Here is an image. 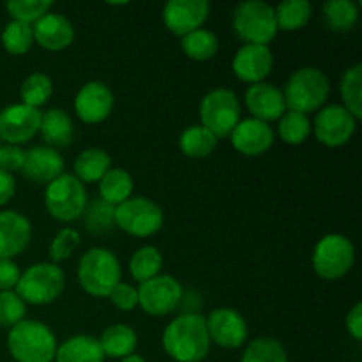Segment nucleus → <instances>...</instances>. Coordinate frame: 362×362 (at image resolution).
I'll return each instance as SVG.
<instances>
[{
    "mask_svg": "<svg viewBox=\"0 0 362 362\" xmlns=\"http://www.w3.org/2000/svg\"><path fill=\"white\" fill-rule=\"evenodd\" d=\"M163 349L175 362L204 361L211 350L205 317L182 313L173 318L163 332Z\"/></svg>",
    "mask_w": 362,
    "mask_h": 362,
    "instance_id": "f257e3e1",
    "label": "nucleus"
},
{
    "mask_svg": "<svg viewBox=\"0 0 362 362\" xmlns=\"http://www.w3.org/2000/svg\"><path fill=\"white\" fill-rule=\"evenodd\" d=\"M57 346L52 329L37 320H21L7 334V349L16 362H53Z\"/></svg>",
    "mask_w": 362,
    "mask_h": 362,
    "instance_id": "f03ea898",
    "label": "nucleus"
},
{
    "mask_svg": "<svg viewBox=\"0 0 362 362\" xmlns=\"http://www.w3.org/2000/svg\"><path fill=\"white\" fill-rule=\"evenodd\" d=\"M331 92L327 74L318 67H300L290 74L283 90L286 110L308 115L325 105Z\"/></svg>",
    "mask_w": 362,
    "mask_h": 362,
    "instance_id": "7ed1b4c3",
    "label": "nucleus"
},
{
    "mask_svg": "<svg viewBox=\"0 0 362 362\" xmlns=\"http://www.w3.org/2000/svg\"><path fill=\"white\" fill-rule=\"evenodd\" d=\"M120 264L115 255L106 247H92L78 264V281L92 297H108L120 283Z\"/></svg>",
    "mask_w": 362,
    "mask_h": 362,
    "instance_id": "20e7f679",
    "label": "nucleus"
},
{
    "mask_svg": "<svg viewBox=\"0 0 362 362\" xmlns=\"http://www.w3.org/2000/svg\"><path fill=\"white\" fill-rule=\"evenodd\" d=\"M64 288H66V276L62 269L52 262H41L21 272L14 292L25 304L42 306L59 299Z\"/></svg>",
    "mask_w": 362,
    "mask_h": 362,
    "instance_id": "39448f33",
    "label": "nucleus"
},
{
    "mask_svg": "<svg viewBox=\"0 0 362 362\" xmlns=\"http://www.w3.org/2000/svg\"><path fill=\"white\" fill-rule=\"evenodd\" d=\"M233 30L246 45H264L278 34L274 7L262 0H246L233 11Z\"/></svg>",
    "mask_w": 362,
    "mask_h": 362,
    "instance_id": "423d86ee",
    "label": "nucleus"
},
{
    "mask_svg": "<svg viewBox=\"0 0 362 362\" xmlns=\"http://www.w3.org/2000/svg\"><path fill=\"white\" fill-rule=\"evenodd\" d=\"M87 202V189L73 173H62L46 186V211L57 221L73 223L80 219Z\"/></svg>",
    "mask_w": 362,
    "mask_h": 362,
    "instance_id": "0eeeda50",
    "label": "nucleus"
},
{
    "mask_svg": "<svg viewBox=\"0 0 362 362\" xmlns=\"http://www.w3.org/2000/svg\"><path fill=\"white\" fill-rule=\"evenodd\" d=\"M200 120L205 129L216 138H226L232 134L240 122L239 98L230 88H214L204 95L200 103Z\"/></svg>",
    "mask_w": 362,
    "mask_h": 362,
    "instance_id": "6e6552de",
    "label": "nucleus"
},
{
    "mask_svg": "<svg viewBox=\"0 0 362 362\" xmlns=\"http://www.w3.org/2000/svg\"><path fill=\"white\" fill-rule=\"evenodd\" d=\"M356 260V250L349 237L339 233H329L322 237L313 251V269L317 276L327 281L343 278L349 274Z\"/></svg>",
    "mask_w": 362,
    "mask_h": 362,
    "instance_id": "1a4fd4ad",
    "label": "nucleus"
},
{
    "mask_svg": "<svg viewBox=\"0 0 362 362\" xmlns=\"http://www.w3.org/2000/svg\"><path fill=\"white\" fill-rule=\"evenodd\" d=\"M165 214L156 202L145 197H131L115 207V226L133 237H151L159 232Z\"/></svg>",
    "mask_w": 362,
    "mask_h": 362,
    "instance_id": "9d476101",
    "label": "nucleus"
},
{
    "mask_svg": "<svg viewBox=\"0 0 362 362\" xmlns=\"http://www.w3.org/2000/svg\"><path fill=\"white\" fill-rule=\"evenodd\" d=\"M138 306L151 317H165L182 300V286L173 276L159 274L138 286Z\"/></svg>",
    "mask_w": 362,
    "mask_h": 362,
    "instance_id": "9b49d317",
    "label": "nucleus"
},
{
    "mask_svg": "<svg viewBox=\"0 0 362 362\" xmlns=\"http://www.w3.org/2000/svg\"><path fill=\"white\" fill-rule=\"evenodd\" d=\"M356 129L357 119L341 105H331L322 108L311 126L317 140L329 148H338L349 144Z\"/></svg>",
    "mask_w": 362,
    "mask_h": 362,
    "instance_id": "f8f14e48",
    "label": "nucleus"
},
{
    "mask_svg": "<svg viewBox=\"0 0 362 362\" xmlns=\"http://www.w3.org/2000/svg\"><path fill=\"white\" fill-rule=\"evenodd\" d=\"M41 110L18 103L0 110V140L6 145H18L30 141L39 133Z\"/></svg>",
    "mask_w": 362,
    "mask_h": 362,
    "instance_id": "ddd939ff",
    "label": "nucleus"
},
{
    "mask_svg": "<svg viewBox=\"0 0 362 362\" xmlns=\"http://www.w3.org/2000/svg\"><path fill=\"white\" fill-rule=\"evenodd\" d=\"M211 343L221 349H239L247 339V324L233 308H216L205 318Z\"/></svg>",
    "mask_w": 362,
    "mask_h": 362,
    "instance_id": "4468645a",
    "label": "nucleus"
},
{
    "mask_svg": "<svg viewBox=\"0 0 362 362\" xmlns=\"http://www.w3.org/2000/svg\"><path fill=\"white\" fill-rule=\"evenodd\" d=\"M209 13L207 0H170L163 9V21L172 34L184 37L204 27Z\"/></svg>",
    "mask_w": 362,
    "mask_h": 362,
    "instance_id": "2eb2a0df",
    "label": "nucleus"
},
{
    "mask_svg": "<svg viewBox=\"0 0 362 362\" xmlns=\"http://www.w3.org/2000/svg\"><path fill=\"white\" fill-rule=\"evenodd\" d=\"M113 110V94L103 81H88L74 98V112L85 124H101Z\"/></svg>",
    "mask_w": 362,
    "mask_h": 362,
    "instance_id": "dca6fc26",
    "label": "nucleus"
},
{
    "mask_svg": "<svg viewBox=\"0 0 362 362\" xmlns=\"http://www.w3.org/2000/svg\"><path fill=\"white\" fill-rule=\"evenodd\" d=\"M272 66L274 57L271 48L264 45H244L235 53L232 62L233 74L250 85L265 81V78L271 74Z\"/></svg>",
    "mask_w": 362,
    "mask_h": 362,
    "instance_id": "f3484780",
    "label": "nucleus"
},
{
    "mask_svg": "<svg viewBox=\"0 0 362 362\" xmlns=\"http://www.w3.org/2000/svg\"><path fill=\"white\" fill-rule=\"evenodd\" d=\"M230 140L237 152L247 158H257V156L265 154L274 144V131L267 122L251 117L237 124L235 129L230 134Z\"/></svg>",
    "mask_w": 362,
    "mask_h": 362,
    "instance_id": "a211bd4d",
    "label": "nucleus"
},
{
    "mask_svg": "<svg viewBox=\"0 0 362 362\" xmlns=\"http://www.w3.org/2000/svg\"><path fill=\"white\" fill-rule=\"evenodd\" d=\"M244 101H246V106L253 119L267 124L272 120H279L283 113L286 112L283 92L269 81L250 85L246 95H244Z\"/></svg>",
    "mask_w": 362,
    "mask_h": 362,
    "instance_id": "6ab92c4d",
    "label": "nucleus"
},
{
    "mask_svg": "<svg viewBox=\"0 0 362 362\" xmlns=\"http://www.w3.org/2000/svg\"><path fill=\"white\" fill-rule=\"evenodd\" d=\"M32 237V225L16 211L0 212V260H13L27 250Z\"/></svg>",
    "mask_w": 362,
    "mask_h": 362,
    "instance_id": "aec40b11",
    "label": "nucleus"
},
{
    "mask_svg": "<svg viewBox=\"0 0 362 362\" xmlns=\"http://www.w3.org/2000/svg\"><path fill=\"white\" fill-rule=\"evenodd\" d=\"M21 172L32 182L48 186L52 180L64 173V159L55 148H49L46 145L32 147L25 152Z\"/></svg>",
    "mask_w": 362,
    "mask_h": 362,
    "instance_id": "412c9836",
    "label": "nucleus"
},
{
    "mask_svg": "<svg viewBox=\"0 0 362 362\" xmlns=\"http://www.w3.org/2000/svg\"><path fill=\"white\" fill-rule=\"evenodd\" d=\"M34 42L48 52H60L71 46L74 39L73 23L59 13H48L32 25Z\"/></svg>",
    "mask_w": 362,
    "mask_h": 362,
    "instance_id": "4be33fe9",
    "label": "nucleus"
},
{
    "mask_svg": "<svg viewBox=\"0 0 362 362\" xmlns=\"http://www.w3.org/2000/svg\"><path fill=\"white\" fill-rule=\"evenodd\" d=\"M42 140L49 148L69 147L74 140V126L71 117L60 108H49L41 113V126H39Z\"/></svg>",
    "mask_w": 362,
    "mask_h": 362,
    "instance_id": "5701e85b",
    "label": "nucleus"
},
{
    "mask_svg": "<svg viewBox=\"0 0 362 362\" xmlns=\"http://www.w3.org/2000/svg\"><path fill=\"white\" fill-rule=\"evenodd\" d=\"M55 362H105L99 339L88 334H78L57 346Z\"/></svg>",
    "mask_w": 362,
    "mask_h": 362,
    "instance_id": "b1692460",
    "label": "nucleus"
},
{
    "mask_svg": "<svg viewBox=\"0 0 362 362\" xmlns=\"http://www.w3.org/2000/svg\"><path fill=\"white\" fill-rule=\"evenodd\" d=\"M98 339L105 357H112V359H122V357L131 356L138 345L136 331L126 324L110 325Z\"/></svg>",
    "mask_w": 362,
    "mask_h": 362,
    "instance_id": "393cba45",
    "label": "nucleus"
},
{
    "mask_svg": "<svg viewBox=\"0 0 362 362\" xmlns=\"http://www.w3.org/2000/svg\"><path fill=\"white\" fill-rule=\"evenodd\" d=\"M110 168H112V159L108 152L103 148H87L74 159L73 175L81 184H94L99 182Z\"/></svg>",
    "mask_w": 362,
    "mask_h": 362,
    "instance_id": "a878e982",
    "label": "nucleus"
},
{
    "mask_svg": "<svg viewBox=\"0 0 362 362\" xmlns=\"http://www.w3.org/2000/svg\"><path fill=\"white\" fill-rule=\"evenodd\" d=\"M133 177L122 168H110L99 180V198L113 207L129 200L133 197Z\"/></svg>",
    "mask_w": 362,
    "mask_h": 362,
    "instance_id": "bb28decb",
    "label": "nucleus"
},
{
    "mask_svg": "<svg viewBox=\"0 0 362 362\" xmlns=\"http://www.w3.org/2000/svg\"><path fill=\"white\" fill-rule=\"evenodd\" d=\"M218 138L211 131L205 129L204 126H200V124L186 127L179 138L180 151L184 152V156L191 159H204L211 156L214 148L218 147Z\"/></svg>",
    "mask_w": 362,
    "mask_h": 362,
    "instance_id": "cd10ccee",
    "label": "nucleus"
},
{
    "mask_svg": "<svg viewBox=\"0 0 362 362\" xmlns=\"http://www.w3.org/2000/svg\"><path fill=\"white\" fill-rule=\"evenodd\" d=\"M278 30L293 32L306 27L313 14V7L306 0H283L274 9Z\"/></svg>",
    "mask_w": 362,
    "mask_h": 362,
    "instance_id": "c85d7f7f",
    "label": "nucleus"
},
{
    "mask_svg": "<svg viewBox=\"0 0 362 362\" xmlns=\"http://www.w3.org/2000/svg\"><path fill=\"white\" fill-rule=\"evenodd\" d=\"M327 28L334 32H346L359 20V6L352 0H329L322 6Z\"/></svg>",
    "mask_w": 362,
    "mask_h": 362,
    "instance_id": "c756f323",
    "label": "nucleus"
},
{
    "mask_svg": "<svg viewBox=\"0 0 362 362\" xmlns=\"http://www.w3.org/2000/svg\"><path fill=\"white\" fill-rule=\"evenodd\" d=\"M81 218H83L87 232L94 235H105L115 228V207L103 202L101 198L87 202Z\"/></svg>",
    "mask_w": 362,
    "mask_h": 362,
    "instance_id": "7c9ffc66",
    "label": "nucleus"
},
{
    "mask_svg": "<svg viewBox=\"0 0 362 362\" xmlns=\"http://www.w3.org/2000/svg\"><path fill=\"white\" fill-rule=\"evenodd\" d=\"M163 267V257L158 247L144 246L133 253L129 260L131 278L136 283H145L159 276Z\"/></svg>",
    "mask_w": 362,
    "mask_h": 362,
    "instance_id": "2f4dec72",
    "label": "nucleus"
},
{
    "mask_svg": "<svg viewBox=\"0 0 362 362\" xmlns=\"http://www.w3.org/2000/svg\"><path fill=\"white\" fill-rule=\"evenodd\" d=\"M180 46H182V52L191 60L205 62V60H211L218 53L219 41L214 32L207 30V28H198V30L184 35Z\"/></svg>",
    "mask_w": 362,
    "mask_h": 362,
    "instance_id": "473e14b6",
    "label": "nucleus"
},
{
    "mask_svg": "<svg viewBox=\"0 0 362 362\" xmlns=\"http://www.w3.org/2000/svg\"><path fill=\"white\" fill-rule=\"evenodd\" d=\"M343 108L349 110L357 120L362 119V64H354L345 71L339 83Z\"/></svg>",
    "mask_w": 362,
    "mask_h": 362,
    "instance_id": "72a5a7b5",
    "label": "nucleus"
},
{
    "mask_svg": "<svg viewBox=\"0 0 362 362\" xmlns=\"http://www.w3.org/2000/svg\"><path fill=\"white\" fill-rule=\"evenodd\" d=\"M278 133L286 145H300L311 134V122L304 113L286 110L279 119Z\"/></svg>",
    "mask_w": 362,
    "mask_h": 362,
    "instance_id": "f704fd0d",
    "label": "nucleus"
},
{
    "mask_svg": "<svg viewBox=\"0 0 362 362\" xmlns=\"http://www.w3.org/2000/svg\"><path fill=\"white\" fill-rule=\"evenodd\" d=\"M240 362H288V356L278 339L257 338L246 346Z\"/></svg>",
    "mask_w": 362,
    "mask_h": 362,
    "instance_id": "c9c22d12",
    "label": "nucleus"
},
{
    "mask_svg": "<svg viewBox=\"0 0 362 362\" xmlns=\"http://www.w3.org/2000/svg\"><path fill=\"white\" fill-rule=\"evenodd\" d=\"M53 92V83L52 78L45 73H32L30 76H27L21 83L20 95L23 105L32 106V108H41L42 105H46Z\"/></svg>",
    "mask_w": 362,
    "mask_h": 362,
    "instance_id": "e433bc0d",
    "label": "nucleus"
},
{
    "mask_svg": "<svg viewBox=\"0 0 362 362\" xmlns=\"http://www.w3.org/2000/svg\"><path fill=\"white\" fill-rule=\"evenodd\" d=\"M34 45L32 25L21 21H9L2 32V46L11 55H23Z\"/></svg>",
    "mask_w": 362,
    "mask_h": 362,
    "instance_id": "4c0bfd02",
    "label": "nucleus"
},
{
    "mask_svg": "<svg viewBox=\"0 0 362 362\" xmlns=\"http://www.w3.org/2000/svg\"><path fill=\"white\" fill-rule=\"evenodd\" d=\"M52 6V0H11L6 4V9L14 21L34 25L35 21L49 13Z\"/></svg>",
    "mask_w": 362,
    "mask_h": 362,
    "instance_id": "58836bf2",
    "label": "nucleus"
},
{
    "mask_svg": "<svg viewBox=\"0 0 362 362\" xmlns=\"http://www.w3.org/2000/svg\"><path fill=\"white\" fill-rule=\"evenodd\" d=\"M25 313H27V306L14 290L0 292V325L2 327H14L21 320H25Z\"/></svg>",
    "mask_w": 362,
    "mask_h": 362,
    "instance_id": "ea45409f",
    "label": "nucleus"
},
{
    "mask_svg": "<svg viewBox=\"0 0 362 362\" xmlns=\"http://www.w3.org/2000/svg\"><path fill=\"white\" fill-rule=\"evenodd\" d=\"M80 232L74 228H62L55 235V239L52 240V246H49V258H52V264L57 262H64L78 250L80 246Z\"/></svg>",
    "mask_w": 362,
    "mask_h": 362,
    "instance_id": "a19ab883",
    "label": "nucleus"
},
{
    "mask_svg": "<svg viewBox=\"0 0 362 362\" xmlns=\"http://www.w3.org/2000/svg\"><path fill=\"white\" fill-rule=\"evenodd\" d=\"M110 300L120 311H133L138 306V290L129 283L120 281L115 288L110 292Z\"/></svg>",
    "mask_w": 362,
    "mask_h": 362,
    "instance_id": "79ce46f5",
    "label": "nucleus"
},
{
    "mask_svg": "<svg viewBox=\"0 0 362 362\" xmlns=\"http://www.w3.org/2000/svg\"><path fill=\"white\" fill-rule=\"evenodd\" d=\"M23 159L25 151L18 145H2L0 147V170H4V172L11 173V175H13V172H21Z\"/></svg>",
    "mask_w": 362,
    "mask_h": 362,
    "instance_id": "37998d69",
    "label": "nucleus"
},
{
    "mask_svg": "<svg viewBox=\"0 0 362 362\" xmlns=\"http://www.w3.org/2000/svg\"><path fill=\"white\" fill-rule=\"evenodd\" d=\"M21 278V271L13 260L2 258L0 260V292H11L16 288Z\"/></svg>",
    "mask_w": 362,
    "mask_h": 362,
    "instance_id": "c03bdc74",
    "label": "nucleus"
},
{
    "mask_svg": "<svg viewBox=\"0 0 362 362\" xmlns=\"http://www.w3.org/2000/svg\"><path fill=\"white\" fill-rule=\"evenodd\" d=\"M346 331L356 341L362 339V303H357L346 315Z\"/></svg>",
    "mask_w": 362,
    "mask_h": 362,
    "instance_id": "a18cd8bd",
    "label": "nucleus"
},
{
    "mask_svg": "<svg viewBox=\"0 0 362 362\" xmlns=\"http://www.w3.org/2000/svg\"><path fill=\"white\" fill-rule=\"evenodd\" d=\"M14 191H16V182H14V177L11 173L0 170V207L6 204H9L11 198L14 197Z\"/></svg>",
    "mask_w": 362,
    "mask_h": 362,
    "instance_id": "49530a36",
    "label": "nucleus"
},
{
    "mask_svg": "<svg viewBox=\"0 0 362 362\" xmlns=\"http://www.w3.org/2000/svg\"><path fill=\"white\" fill-rule=\"evenodd\" d=\"M120 362H145V359L141 356H138V354H131V356L122 357Z\"/></svg>",
    "mask_w": 362,
    "mask_h": 362,
    "instance_id": "de8ad7c7",
    "label": "nucleus"
},
{
    "mask_svg": "<svg viewBox=\"0 0 362 362\" xmlns=\"http://www.w3.org/2000/svg\"><path fill=\"white\" fill-rule=\"evenodd\" d=\"M0 147H2V144H0Z\"/></svg>",
    "mask_w": 362,
    "mask_h": 362,
    "instance_id": "09e8293b",
    "label": "nucleus"
}]
</instances>
